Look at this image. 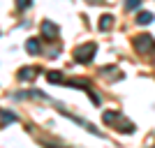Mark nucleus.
Returning a JSON list of instances; mask_svg holds the SVG:
<instances>
[{
	"instance_id": "0eeeda50",
	"label": "nucleus",
	"mask_w": 155,
	"mask_h": 148,
	"mask_svg": "<svg viewBox=\"0 0 155 148\" xmlns=\"http://www.w3.org/2000/svg\"><path fill=\"white\" fill-rule=\"evenodd\" d=\"M100 30H109L111 26H114V14H102V19H100Z\"/></svg>"
},
{
	"instance_id": "9b49d317",
	"label": "nucleus",
	"mask_w": 155,
	"mask_h": 148,
	"mask_svg": "<svg viewBox=\"0 0 155 148\" xmlns=\"http://www.w3.org/2000/svg\"><path fill=\"white\" fill-rule=\"evenodd\" d=\"M26 51H30L32 56H37V53H39V42H37V39H28V42H26Z\"/></svg>"
},
{
	"instance_id": "9d476101",
	"label": "nucleus",
	"mask_w": 155,
	"mask_h": 148,
	"mask_svg": "<svg viewBox=\"0 0 155 148\" xmlns=\"http://www.w3.org/2000/svg\"><path fill=\"white\" fill-rule=\"evenodd\" d=\"M118 116H120V111H104V113H102V120L107 123V125H111V123H116Z\"/></svg>"
},
{
	"instance_id": "1a4fd4ad",
	"label": "nucleus",
	"mask_w": 155,
	"mask_h": 148,
	"mask_svg": "<svg viewBox=\"0 0 155 148\" xmlns=\"http://www.w3.org/2000/svg\"><path fill=\"white\" fill-rule=\"evenodd\" d=\"M46 81H49V84H65V77L63 74H60V72H46Z\"/></svg>"
},
{
	"instance_id": "ddd939ff",
	"label": "nucleus",
	"mask_w": 155,
	"mask_h": 148,
	"mask_svg": "<svg viewBox=\"0 0 155 148\" xmlns=\"http://www.w3.org/2000/svg\"><path fill=\"white\" fill-rule=\"evenodd\" d=\"M32 5V0H16V9L19 12H23V9H28V7Z\"/></svg>"
},
{
	"instance_id": "f257e3e1",
	"label": "nucleus",
	"mask_w": 155,
	"mask_h": 148,
	"mask_svg": "<svg viewBox=\"0 0 155 148\" xmlns=\"http://www.w3.org/2000/svg\"><path fill=\"white\" fill-rule=\"evenodd\" d=\"M95 51H97L95 42H86L84 46H77V49H74V60L81 63V65H88V63H93V58H95Z\"/></svg>"
},
{
	"instance_id": "423d86ee",
	"label": "nucleus",
	"mask_w": 155,
	"mask_h": 148,
	"mask_svg": "<svg viewBox=\"0 0 155 148\" xmlns=\"http://www.w3.org/2000/svg\"><path fill=\"white\" fill-rule=\"evenodd\" d=\"M153 14L150 12H139L137 14V23H139V26H148V23H153Z\"/></svg>"
},
{
	"instance_id": "f8f14e48",
	"label": "nucleus",
	"mask_w": 155,
	"mask_h": 148,
	"mask_svg": "<svg viewBox=\"0 0 155 148\" xmlns=\"http://www.w3.org/2000/svg\"><path fill=\"white\" fill-rule=\"evenodd\" d=\"M0 118H2V123H14L16 120V113H12V111H0Z\"/></svg>"
},
{
	"instance_id": "39448f33",
	"label": "nucleus",
	"mask_w": 155,
	"mask_h": 148,
	"mask_svg": "<svg viewBox=\"0 0 155 148\" xmlns=\"http://www.w3.org/2000/svg\"><path fill=\"white\" fill-rule=\"evenodd\" d=\"M114 130H116V132H123V134H132V132H134V125H132L130 120H123V118L118 116L116 118V127H114Z\"/></svg>"
},
{
	"instance_id": "7ed1b4c3",
	"label": "nucleus",
	"mask_w": 155,
	"mask_h": 148,
	"mask_svg": "<svg viewBox=\"0 0 155 148\" xmlns=\"http://www.w3.org/2000/svg\"><path fill=\"white\" fill-rule=\"evenodd\" d=\"M42 35L46 39H56L58 37V26L53 21H42Z\"/></svg>"
},
{
	"instance_id": "20e7f679",
	"label": "nucleus",
	"mask_w": 155,
	"mask_h": 148,
	"mask_svg": "<svg viewBox=\"0 0 155 148\" xmlns=\"http://www.w3.org/2000/svg\"><path fill=\"white\" fill-rule=\"evenodd\" d=\"M37 74H39L37 67H21L16 77H19V81H32V79L37 77Z\"/></svg>"
},
{
	"instance_id": "4468645a",
	"label": "nucleus",
	"mask_w": 155,
	"mask_h": 148,
	"mask_svg": "<svg viewBox=\"0 0 155 148\" xmlns=\"http://www.w3.org/2000/svg\"><path fill=\"white\" fill-rule=\"evenodd\" d=\"M141 0H125V9H139Z\"/></svg>"
},
{
	"instance_id": "f03ea898",
	"label": "nucleus",
	"mask_w": 155,
	"mask_h": 148,
	"mask_svg": "<svg viewBox=\"0 0 155 148\" xmlns=\"http://www.w3.org/2000/svg\"><path fill=\"white\" fill-rule=\"evenodd\" d=\"M134 49H137V53H155L153 35H139V37L134 39Z\"/></svg>"
},
{
	"instance_id": "6e6552de",
	"label": "nucleus",
	"mask_w": 155,
	"mask_h": 148,
	"mask_svg": "<svg viewBox=\"0 0 155 148\" xmlns=\"http://www.w3.org/2000/svg\"><path fill=\"white\" fill-rule=\"evenodd\" d=\"M65 84L74 86V88H91V81H88V79H67Z\"/></svg>"
}]
</instances>
